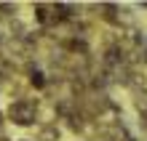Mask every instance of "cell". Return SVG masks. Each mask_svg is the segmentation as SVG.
Masks as SVG:
<instances>
[{"label": "cell", "instance_id": "obj_1", "mask_svg": "<svg viewBox=\"0 0 147 141\" xmlns=\"http://www.w3.org/2000/svg\"><path fill=\"white\" fill-rule=\"evenodd\" d=\"M38 112H40V101L38 99L19 96V99H13L5 107V120L13 122V125H19V128H27V125H35L38 122Z\"/></svg>", "mask_w": 147, "mask_h": 141}, {"label": "cell", "instance_id": "obj_2", "mask_svg": "<svg viewBox=\"0 0 147 141\" xmlns=\"http://www.w3.org/2000/svg\"><path fill=\"white\" fill-rule=\"evenodd\" d=\"M59 136H62V130H59L54 122H43L40 125V130H38V141H59Z\"/></svg>", "mask_w": 147, "mask_h": 141}, {"label": "cell", "instance_id": "obj_3", "mask_svg": "<svg viewBox=\"0 0 147 141\" xmlns=\"http://www.w3.org/2000/svg\"><path fill=\"white\" fill-rule=\"evenodd\" d=\"M16 11H19V5H16V3H0V16L16 19Z\"/></svg>", "mask_w": 147, "mask_h": 141}, {"label": "cell", "instance_id": "obj_4", "mask_svg": "<svg viewBox=\"0 0 147 141\" xmlns=\"http://www.w3.org/2000/svg\"><path fill=\"white\" fill-rule=\"evenodd\" d=\"M0 141H11V138H5V136H0Z\"/></svg>", "mask_w": 147, "mask_h": 141}, {"label": "cell", "instance_id": "obj_5", "mask_svg": "<svg viewBox=\"0 0 147 141\" xmlns=\"http://www.w3.org/2000/svg\"><path fill=\"white\" fill-rule=\"evenodd\" d=\"M16 141H32V138H16Z\"/></svg>", "mask_w": 147, "mask_h": 141}]
</instances>
